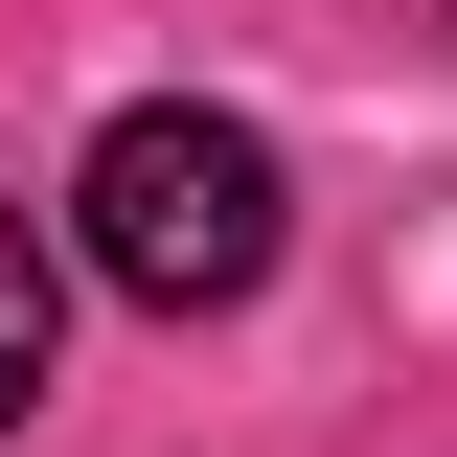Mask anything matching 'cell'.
Instances as JSON below:
<instances>
[{
    "label": "cell",
    "mask_w": 457,
    "mask_h": 457,
    "mask_svg": "<svg viewBox=\"0 0 457 457\" xmlns=\"http://www.w3.org/2000/svg\"><path fill=\"white\" fill-rule=\"evenodd\" d=\"M275 228H297L275 137H252V114H206V92H137L92 161H69V252H92L137 320H228V297L275 275Z\"/></svg>",
    "instance_id": "cell-1"
},
{
    "label": "cell",
    "mask_w": 457,
    "mask_h": 457,
    "mask_svg": "<svg viewBox=\"0 0 457 457\" xmlns=\"http://www.w3.org/2000/svg\"><path fill=\"white\" fill-rule=\"evenodd\" d=\"M46 343H69V252H46L23 206H0V435L46 411Z\"/></svg>",
    "instance_id": "cell-2"
}]
</instances>
